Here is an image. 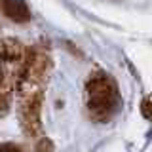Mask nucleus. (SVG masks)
<instances>
[{"label": "nucleus", "instance_id": "nucleus-1", "mask_svg": "<svg viewBox=\"0 0 152 152\" xmlns=\"http://www.w3.org/2000/svg\"><path fill=\"white\" fill-rule=\"evenodd\" d=\"M88 104L95 118L104 120L116 107V91L107 76H95L88 84Z\"/></svg>", "mask_w": 152, "mask_h": 152}, {"label": "nucleus", "instance_id": "nucleus-2", "mask_svg": "<svg viewBox=\"0 0 152 152\" xmlns=\"http://www.w3.org/2000/svg\"><path fill=\"white\" fill-rule=\"evenodd\" d=\"M0 8L4 15L15 23H27L31 19V10L23 0H0Z\"/></svg>", "mask_w": 152, "mask_h": 152}, {"label": "nucleus", "instance_id": "nucleus-3", "mask_svg": "<svg viewBox=\"0 0 152 152\" xmlns=\"http://www.w3.org/2000/svg\"><path fill=\"white\" fill-rule=\"evenodd\" d=\"M0 152H17V148H12V146H0Z\"/></svg>", "mask_w": 152, "mask_h": 152}, {"label": "nucleus", "instance_id": "nucleus-4", "mask_svg": "<svg viewBox=\"0 0 152 152\" xmlns=\"http://www.w3.org/2000/svg\"><path fill=\"white\" fill-rule=\"evenodd\" d=\"M4 76V66H2V55H0V80H2Z\"/></svg>", "mask_w": 152, "mask_h": 152}]
</instances>
